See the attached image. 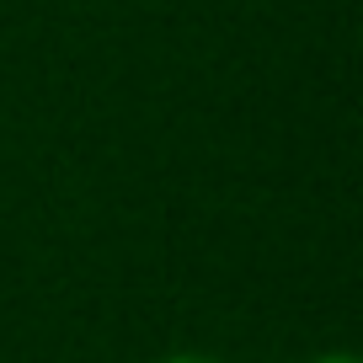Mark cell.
Returning <instances> with one entry per match:
<instances>
[{
	"instance_id": "1",
	"label": "cell",
	"mask_w": 363,
	"mask_h": 363,
	"mask_svg": "<svg viewBox=\"0 0 363 363\" xmlns=\"http://www.w3.org/2000/svg\"><path fill=\"white\" fill-rule=\"evenodd\" d=\"M171 363H203V358H171Z\"/></svg>"
},
{
	"instance_id": "2",
	"label": "cell",
	"mask_w": 363,
	"mask_h": 363,
	"mask_svg": "<svg viewBox=\"0 0 363 363\" xmlns=\"http://www.w3.org/2000/svg\"><path fill=\"white\" fill-rule=\"evenodd\" d=\"M326 363H352V358H326Z\"/></svg>"
}]
</instances>
